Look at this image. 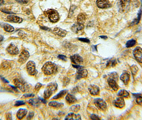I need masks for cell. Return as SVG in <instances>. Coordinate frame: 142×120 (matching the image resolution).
<instances>
[{
	"label": "cell",
	"mask_w": 142,
	"mask_h": 120,
	"mask_svg": "<svg viewBox=\"0 0 142 120\" xmlns=\"http://www.w3.org/2000/svg\"><path fill=\"white\" fill-rule=\"evenodd\" d=\"M120 79L125 84H128L130 80V74L127 71H125L121 75Z\"/></svg>",
	"instance_id": "cell-16"
},
{
	"label": "cell",
	"mask_w": 142,
	"mask_h": 120,
	"mask_svg": "<svg viewBox=\"0 0 142 120\" xmlns=\"http://www.w3.org/2000/svg\"><path fill=\"white\" fill-rule=\"evenodd\" d=\"M42 70L44 74L47 75H51L55 73L57 71V65L53 62L48 61L45 63L42 68Z\"/></svg>",
	"instance_id": "cell-1"
},
{
	"label": "cell",
	"mask_w": 142,
	"mask_h": 120,
	"mask_svg": "<svg viewBox=\"0 0 142 120\" xmlns=\"http://www.w3.org/2000/svg\"><path fill=\"white\" fill-rule=\"evenodd\" d=\"M136 103H137L138 105H142V97L141 95H137L136 99Z\"/></svg>",
	"instance_id": "cell-36"
},
{
	"label": "cell",
	"mask_w": 142,
	"mask_h": 120,
	"mask_svg": "<svg viewBox=\"0 0 142 120\" xmlns=\"http://www.w3.org/2000/svg\"><path fill=\"white\" fill-rule=\"evenodd\" d=\"M42 86V84H41L40 83H38L37 84H36L35 87V89L36 90H39L41 88Z\"/></svg>",
	"instance_id": "cell-42"
},
{
	"label": "cell",
	"mask_w": 142,
	"mask_h": 120,
	"mask_svg": "<svg viewBox=\"0 0 142 120\" xmlns=\"http://www.w3.org/2000/svg\"><path fill=\"white\" fill-rule=\"evenodd\" d=\"M70 59L73 64L80 65L83 63V58L79 54H74L71 56Z\"/></svg>",
	"instance_id": "cell-13"
},
{
	"label": "cell",
	"mask_w": 142,
	"mask_h": 120,
	"mask_svg": "<svg viewBox=\"0 0 142 120\" xmlns=\"http://www.w3.org/2000/svg\"><path fill=\"white\" fill-rule=\"evenodd\" d=\"M58 58L64 61H66L67 60V57L64 55H62V54H60V55L58 56Z\"/></svg>",
	"instance_id": "cell-41"
},
{
	"label": "cell",
	"mask_w": 142,
	"mask_h": 120,
	"mask_svg": "<svg viewBox=\"0 0 142 120\" xmlns=\"http://www.w3.org/2000/svg\"><path fill=\"white\" fill-rule=\"evenodd\" d=\"M86 19V16L85 14H80L79 15H78L77 18V21L78 23H82L85 22V21Z\"/></svg>",
	"instance_id": "cell-29"
},
{
	"label": "cell",
	"mask_w": 142,
	"mask_h": 120,
	"mask_svg": "<svg viewBox=\"0 0 142 120\" xmlns=\"http://www.w3.org/2000/svg\"><path fill=\"white\" fill-rule=\"evenodd\" d=\"M90 119L92 120H99V117L95 114H92L90 116Z\"/></svg>",
	"instance_id": "cell-43"
},
{
	"label": "cell",
	"mask_w": 142,
	"mask_h": 120,
	"mask_svg": "<svg viewBox=\"0 0 142 120\" xmlns=\"http://www.w3.org/2000/svg\"><path fill=\"white\" fill-rule=\"evenodd\" d=\"M3 39H4L3 36L1 35H0V42H1L3 40Z\"/></svg>",
	"instance_id": "cell-51"
},
{
	"label": "cell",
	"mask_w": 142,
	"mask_h": 120,
	"mask_svg": "<svg viewBox=\"0 0 142 120\" xmlns=\"http://www.w3.org/2000/svg\"><path fill=\"white\" fill-rule=\"evenodd\" d=\"M109 78H110V79H113V80L116 81H117L118 80V75L117 74V73L113 72V73H111L109 75Z\"/></svg>",
	"instance_id": "cell-34"
},
{
	"label": "cell",
	"mask_w": 142,
	"mask_h": 120,
	"mask_svg": "<svg viewBox=\"0 0 142 120\" xmlns=\"http://www.w3.org/2000/svg\"><path fill=\"white\" fill-rule=\"evenodd\" d=\"M28 103L34 107H38L40 105V101L38 99H30L28 101Z\"/></svg>",
	"instance_id": "cell-26"
},
{
	"label": "cell",
	"mask_w": 142,
	"mask_h": 120,
	"mask_svg": "<svg viewBox=\"0 0 142 120\" xmlns=\"http://www.w3.org/2000/svg\"><path fill=\"white\" fill-rule=\"evenodd\" d=\"M66 100L67 103L69 104H74L75 102H77V98L74 96L70 93L67 94L66 97Z\"/></svg>",
	"instance_id": "cell-22"
},
{
	"label": "cell",
	"mask_w": 142,
	"mask_h": 120,
	"mask_svg": "<svg viewBox=\"0 0 142 120\" xmlns=\"http://www.w3.org/2000/svg\"><path fill=\"white\" fill-rule=\"evenodd\" d=\"M41 28L42 29H43V30H50L49 28H48V27H41Z\"/></svg>",
	"instance_id": "cell-49"
},
{
	"label": "cell",
	"mask_w": 142,
	"mask_h": 120,
	"mask_svg": "<svg viewBox=\"0 0 142 120\" xmlns=\"http://www.w3.org/2000/svg\"><path fill=\"white\" fill-rule=\"evenodd\" d=\"M14 83L15 86L20 89L22 92H25L26 89L25 83L19 79H15L14 80Z\"/></svg>",
	"instance_id": "cell-11"
},
{
	"label": "cell",
	"mask_w": 142,
	"mask_h": 120,
	"mask_svg": "<svg viewBox=\"0 0 142 120\" xmlns=\"http://www.w3.org/2000/svg\"><path fill=\"white\" fill-rule=\"evenodd\" d=\"M65 120H81V117L80 114H75L74 113H69L66 116Z\"/></svg>",
	"instance_id": "cell-23"
},
{
	"label": "cell",
	"mask_w": 142,
	"mask_h": 120,
	"mask_svg": "<svg viewBox=\"0 0 142 120\" xmlns=\"http://www.w3.org/2000/svg\"><path fill=\"white\" fill-rule=\"evenodd\" d=\"M97 6L101 9H107L111 7L109 0H97Z\"/></svg>",
	"instance_id": "cell-7"
},
{
	"label": "cell",
	"mask_w": 142,
	"mask_h": 120,
	"mask_svg": "<svg viewBox=\"0 0 142 120\" xmlns=\"http://www.w3.org/2000/svg\"><path fill=\"white\" fill-rule=\"evenodd\" d=\"M83 28L84 26L82 23L78 22L77 23H75L74 25H73V26L72 27V30L73 32L75 33H78L80 31L83 30Z\"/></svg>",
	"instance_id": "cell-19"
},
{
	"label": "cell",
	"mask_w": 142,
	"mask_h": 120,
	"mask_svg": "<svg viewBox=\"0 0 142 120\" xmlns=\"http://www.w3.org/2000/svg\"><path fill=\"white\" fill-rule=\"evenodd\" d=\"M1 11L2 12H3L4 13H6V14H15V13H13L11 11H8V10H7L6 9H1Z\"/></svg>",
	"instance_id": "cell-44"
},
{
	"label": "cell",
	"mask_w": 142,
	"mask_h": 120,
	"mask_svg": "<svg viewBox=\"0 0 142 120\" xmlns=\"http://www.w3.org/2000/svg\"><path fill=\"white\" fill-rule=\"evenodd\" d=\"M118 96L122 98H128L129 97V93L125 90H121L118 93Z\"/></svg>",
	"instance_id": "cell-25"
},
{
	"label": "cell",
	"mask_w": 142,
	"mask_h": 120,
	"mask_svg": "<svg viewBox=\"0 0 142 120\" xmlns=\"http://www.w3.org/2000/svg\"><path fill=\"white\" fill-rule=\"evenodd\" d=\"M7 51L9 54L11 55H17L19 53V49L14 44H10V45L8 46L7 49Z\"/></svg>",
	"instance_id": "cell-10"
},
{
	"label": "cell",
	"mask_w": 142,
	"mask_h": 120,
	"mask_svg": "<svg viewBox=\"0 0 142 120\" xmlns=\"http://www.w3.org/2000/svg\"><path fill=\"white\" fill-rule=\"evenodd\" d=\"M18 3L22 4H25L27 3L28 2V0H16Z\"/></svg>",
	"instance_id": "cell-40"
},
{
	"label": "cell",
	"mask_w": 142,
	"mask_h": 120,
	"mask_svg": "<svg viewBox=\"0 0 142 120\" xmlns=\"http://www.w3.org/2000/svg\"><path fill=\"white\" fill-rule=\"evenodd\" d=\"M26 68L28 74L32 76H34L37 74V70L36 69L35 64L33 61H30L27 62L26 65Z\"/></svg>",
	"instance_id": "cell-3"
},
{
	"label": "cell",
	"mask_w": 142,
	"mask_h": 120,
	"mask_svg": "<svg viewBox=\"0 0 142 120\" xmlns=\"http://www.w3.org/2000/svg\"><path fill=\"white\" fill-rule=\"evenodd\" d=\"M4 3V1L3 0H0V6H1Z\"/></svg>",
	"instance_id": "cell-53"
},
{
	"label": "cell",
	"mask_w": 142,
	"mask_h": 120,
	"mask_svg": "<svg viewBox=\"0 0 142 120\" xmlns=\"http://www.w3.org/2000/svg\"><path fill=\"white\" fill-rule=\"evenodd\" d=\"M33 116H34V113L32 112H30V114H29V115L27 117V119H32Z\"/></svg>",
	"instance_id": "cell-47"
},
{
	"label": "cell",
	"mask_w": 142,
	"mask_h": 120,
	"mask_svg": "<svg viewBox=\"0 0 142 120\" xmlns=\"http://www.w3.org/2000/svg\"><path fill=\"white\" fill-rule=\"evenodd\" d=\"M27 113V110L24 108H20L18 111L17 113V117L19 120H22Z\"/></svg>",
	"instance_id": "cell-20"
},
{
	"label": "cell",
	"mask_w": 142,
	"mask_h": 120,
	"mask_svg": "<svg viewBox=\"0 0 142 120\" xmlns=\"http://www.w3.org/2000/svg\"><path fill=\"white\" fill-rule=\"evenodd\" d=\"M39 99H40V100L41 101H42V102H43V103H44V104H46V100L43 99H42V98H39Z\"/></svg>",
	"instance_id": "cell-50"
},
{
	"label": "cell",
	"mask_w": 142,
	"mask_h": 120,
	"mask_svg": "<svg viewBox=\"0 0 142 120\" xmlns=\"http://www.w3.org/2000/svg\"><path fill=\"white\" fill-rule=\"evenodd\" d=\"M88 89L91 95L93 96L98 95L100 91L99 88L96 85H90Z\"/></svg>",
	"instance_id": "cell-15"
},
{
	"label": "cell",
	"mask_w": 142,
	"mask_h": 120,
	"mask_svg": "<svg viewBox=\"0 0 142 120\" xmlns=\"http://www.w3.org/2000/svg\"><path fill=\"white\" fill-rule=\"evenodd\" d=\"M52 32H53L54 33L56 34H57V35L61 36V37H65L67 33V32L66 30H63L62 29V28H59V27L55 28Z\"/></svg>",
	"instance_id": "cell-18"
},
{
	"label": "cell",
	"mask_w": 142,
	"mask_h": 120,
	"mask_svg": "<svg viewBox=\"0 0 142 120\" xmlns=\"http://www.w3.org/2000/svg\"><path fill=\"white\" fill-rule=\"evenodd\" d=\"M24 97H34V94H25V95H24Z\"/></svg>",
	"instance_id": "cell-46"
},
{
	"label": "cell",
	"mask_w": 142,
	"mask_h": 120,
	"mask_svg": "<svg viewBox=\"0 0 142 120\" xmlns=\"http://www.w3.org/2000/svg\"><path fill=\"white\" fill-rule=\"evenodd\" d=\"M29 57H30V53L28 52V51L24 50L20 54L19 58H18V61L21 64L25 63L28 59Z\"/></svg>",
	"instance_id": "cell-8"
},
{
	"label": "cell",
	"mask_w": 142,
	"mask_h": 120,
	"mask_svg": "<svg viewBox=\"0 0 142 120\" xmlns=\"http://www.w3.org/2000/svg\"><path fill=\"white\" fill-rule=\"evenodd\" d=\"M6 118L7 120H12V115L11 113H8L6 115Z\"/></svg>",
	"instance_id": "cell-45"
},
{
	"label": "cell",
	"mask_w": 142,
	"mask_h": 120,
	"mask_svg": "<svg viewBox=\"0 0 142 120\" xmlns=\"http://www.w3.org/2000/svg\"><path fill=\"white\" fill-rule=\"evenodd\" d=\"M136 43V41L135 40H130L128 41L127 43H126V47L127 48H131L135 45Z\"/></svg>",
	"instance_id": "cell-31"
},
{
	"label": "cell",
	"mask_w": 142,
	"mask_h": 120,
	"mask_svg": "<svg viewBox=\"0 0 142 120\" xmlns=\"http://www.w3.org/2000/svg\"><path fill=\"white\" fill-rule=\"evenodd\" d=\"M49 106L54 108H59L64 106V104L57 102V101H50V102L49 103Z\"/></svg>",
	"instance_id": "cell-24"
},
{
	"label": "cell",
	"mask_w": 142,
	"mask_h": 120,
	"mask_svg": "<svg viewBox=\"0 0 142 120\" xmlns=\"http://www.w3.org/2000/svg\"><path fill=\"white\" fill-rule=\"evenodd\" d=\"M83 67L78 69L77 76L76 78L77 79L79 80L82 79V78H85L88 75V71L86 69L82 68Z\"/></svg>",
	"instance_id": "cell-12"
},
{
	"label": "cell",
	"mask_w": 142,
	"mask_h": 120,
	"mask_svg": "<svg viewBox=\"0 0 142 120\" xmlns=\"http://www.w3.org/2000/svg\"><path fill=\"white\" fill-rule=\"evenodd\" d=\"M7 19L10 22L15 23H21L23 20L22 18L12 15H8V16L7 17Z\"/></svg>",
	"instance_id": "cell-17"
},
{
	"label": "cell",
	"mask_w": 142,
	"mask_h": 120,
	"mask_svg": "<svg viewBox=\"0 0 142 120\" xmlns=\"http://www.w3.org/2000/svg\"><path fill=\"white\" fill-rule=\"evenodd\" d=\"M108 83L110 87L114 91H117L118 90V89H119V86H118V84L117 83L116 81L112 79L109 78Z\"/></svg>",
	"instance_id": "cell-21"
},
{
	"label": "cell",
	"mask_w": 142,
	"mask_h": 120,
	"mask_svg": "<svg viewBox=\"0 0 142 120\" xmlns=\"http://www.w3.org/2000/svg\"><path fill=\"white\" fill-rule=\"evenodd\" d=\"M100 38H103V39H106L107 38V37L106 36H100Z\"/></svg>",
	"instance_id": "cell-52"
},
{
	"label": "cell",
	"mask_w": 142,
	"mask_h": 120,
	"mask_svg": "<svg viewBox=\"0 0 142 120\" xmlns=\"http://www.w3.org/2000/svg\"><path fill=\"white\" fill-rule=\"evenodd\" d=\"M113 104L115 107H117V108H122L123 107L125 106L124 99H123V98L122 97H120L119 98H117L114 101Z\"/></svg>",
	"instance_id": "cell-14"
},
{
	"label": "cell",
	"mask_w": 142,
	"mask_h": 120,
	"mask_svg": "<svg viewBox=\"0 0 142 120\" xmlns=\"http://www.w3.org/2000/svg\"><path fill=\"white\" fill-rule=\"evenodd\" d=\"M1 80H2V81H3V82H4L5 83H9L8 81L7 80H6V79H5V78L3 77L2 76H1Z\"/></svg>",
	"instance_id": "cell-48"
},
{
	"label": "cell",
	"mask_w": 142,
	"mask_h": 120,
	"mask_svg": "<svg viewBox=\"0 0 142 120\" xmlns=\"http://www.w3.org/2000/svg\"><path fill=\"white\" fill-rule=\"evenodd\" d=\"M78 40L85 43H90V40L87 38H78Z\"/></svg>",
	"instance_id": "cell-39"
},
{
	"label": "cell",
	"mask_w": 142,
	"mask_h": 120,
	"mask_svg": "<svg viewBox=\"0 0 142 120\" xmlns=\"http://www.w3.org/2000/svg\"><path fill=\"white\" fill-rule=\"evenodd\" d=\"M141 11H140L138 13L137 18L136 19H135V20H134V22H133V23L135 22V24H137L138 23H139V21H140V19H141Z\"/></svg>",
	"instance_id": "cell-38"
},
{
	"label": "cell",
	"mask_w": 142,
	"mask_h": 120,
	"mask_svg": "<svg viewBox=\"0 0 142 120\" xmlns=\"http://www.w3.org/2000/svg\"><path fill=\"white\" fill-rule=\"evenodd\" d=\"M25 103L24 101L18 100V101H17L15 103V106H21V105H25Z\"/></svg>",
	"instance_id": "cell-37"
},
{
	"label": "cell",
	"mask_w": 142,
	"mask_h": 120,
	"mask_svg": "<svg viewBox=\"0 0 142 120\" xmlns=\"http://www.w3.org/2000/svg\"><path fill=\"white\" fill-rule=\"evenodd\" d=\"M10 65H11V64H10V62L9 61H5L4 62L3 64H2V67L4 69H6V68H8L10 67Z\"/></svg>",
	"instance_id": "cell-35"
},
{
	"label": "cell",
	"mask_w": 142,
	"mask_h": 120,
	"mask_svg": "<svg viewBox=\"0 0 142 120\" xmlns=\"http://www.w3.org/2000/svg\"><path fill=\"white\" fill-rule=\"evenodd\" d=\"M94 104L97 108L102 111H105L107 108L106 102L101 98H96L94 100Z\"/></svg>",
	"instance_id": "cell-4"
},
{
	"label": "cell",
	"mask_w": 142,
	"mask_h": 120,
	"mask_svg": "<svg viewBox=\"0 0 142 120\" xmlns=\"http://www.w3.org/2000/svg\"><path fill=\"white\" fill-rule=\"evenodd\" d=\"M67 90H62V91H60L59 93H58L57 95L55 96L54 97H53V99H57L61 98L64 97V96L66 95V94L67 93Z\"/></svg>",
	"instance_id": "cell-27"
},
{
	"label": "cell",
	"mask_w": 142,
	"mask_h": 120,
	"mask_svg": "<svg viewBox=\"0 0 142 120\" xmlns=\"http://www.w3.org/2000/svg\"><path fill=\"white\" fill-rule=\"evenodd\" d=\"M80 109V106L79 105H75L71 106L70 108V110L74 112H78Z\"/></svg>",
	"instance_id": "cell-33"
},
{
	"label": "cell",
	"mask_w": 142,
	"mask_h": 120,
	"mask_svg": "<svg viewBox=\"0 0 142 120\" xmlns=\"http://www.w3.org/2000/svg\"><path fill=\"white\" fill-rule=\"evenodd\" d=\"M3 28L5 31H6V32L9 33H11L15 30V28L14 27L9 24H7V23L4 24Z\"/></svg>",
	"instance_id": "cell-28"
},
{
	"label": "cell",
	"mask_w": 142,
	"mask_h": 120,
	"mask_svg": "<svg viewBox=\"0 0 142 120\" xmlns=\"http://www.w3.org/2000/svg\"><path fill=\"white\" fill-rule=\"evenodd\" d=\"M130 4V0H119L118 6L120 12H124Z\"/></svg>",
	"instance_id": "cell-6"
},
{
	"label": "cell",
	"mask_w": 142,
	"mask_h": 120,
	"mask_svg": "<svg viewBox=\"0 0 142 120\" xmlns=\"http://www.w3.org/2000/svg\"><path fill=\"white\" fill-rule=\"evenodd\" d=\"M117 61L115 59H110V60L108 61L107 64V67H114L115 65H117Z\"/></svg>",
	"instance_id": "cell-30"
},
{
	"label": "cell",
	"mask_w": 142,
	"mask_h": 120,
	"mask_svg": "<svg viewBox=\"0 0 142 120\" xmlns=\"http://www.w3.org/2000/svg\"><path fill=\"white\" fill-rule=\"evenodd\" d=\"M49 19L52 22H56L59 20V15L56 11L54 10H49L48 11Z\"/></svg>",
	"instance_id": "cell-5"
},
{
	"label": "cell",
	"mask_w": 142,
	"mask_h": 120,
	"mask_svg": "<svg viewBox=\"0 0 142 120\" xmlns=\"http://www.w3.org/2000/svg\"><path fill=\"white\" fill-rule=\"evenodd\" d=\"M57 89V84L56 83H51L47 86L44 92V99H48L51 96L56 92Z\"/></svg>",
	"instance_id": "cell-2"
},
{
	"label": "cell",
	"mask_w": 142,
	"mask_h": 120,
	"mask_svg": "<svg viewBox=\"0 0 142 120\" xmlns=\"http://www.w3.org/2000/svg\"><path fill=\"white\" fill-rule=\"evenodd\" d=\"M133 54L137 61L142 63V48L141 47H137L134 50Z\"/></svg>",
	"instance_id": "cell-9"
},
{
	"label": "cell",
	"mask_w": 142,
	"mask_h": 120,
	"mask_svg": "<svg viewBox=\"0 0 142 120\" xmlns=\"http://www.w3.org/2000/svg\"><path fill=\"white\" fill-rule=\"evenodd\" d=\"M138 70V68L137 66H136V65H133V66L131 67V71L134 76H135V75L137 74Z\"/></svg>",
	"instance_id": "cell-32"
}]
</instances>
